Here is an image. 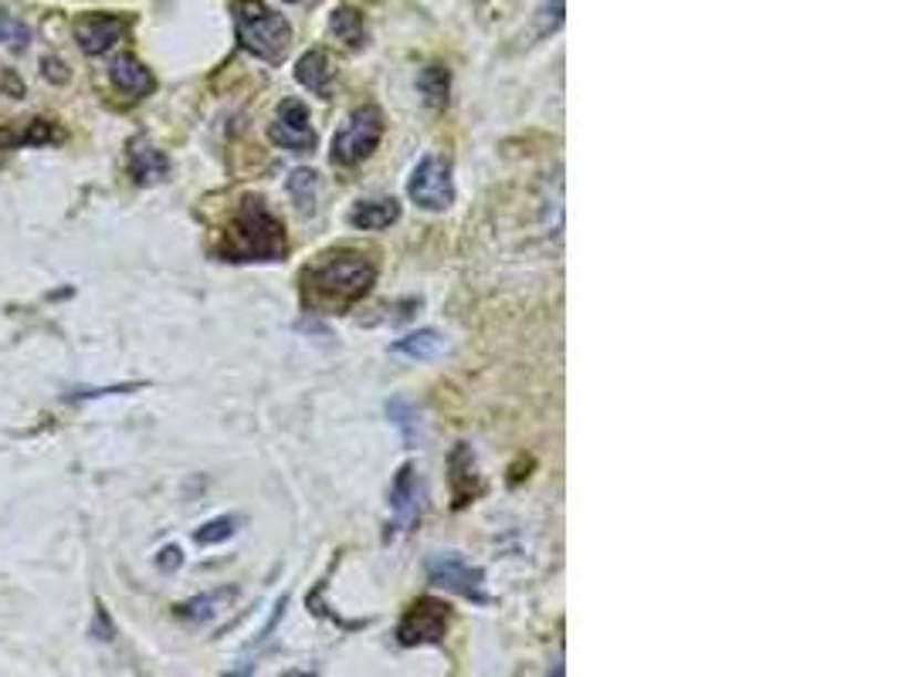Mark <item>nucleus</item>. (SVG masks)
I'll return each instance as SVG.
<instances>
[{
    "label": "nucleus",
    "instance_id": "obj_4",
    "mask_svg": "<svg viewBox=\"0 0 905 677\" xmlns=\"http://www.w3.org/2000/svg\"><path fill=\"white\" fill-rule=\"evenodd\" d=\"M381 136H384V112L377 105L356 108L333 139V163L356 166L381 146Z\"/></svg>",
    "mask_w": 905,
    "mask_h": 677
},
{
    "label": "nucleus",
    "instance_id": "obj_27",
    "mask_svg": "<svg viewBox=\"0 0 905 677\" xmlns=\"http://www.w3.org/2000/svg\"><path fill=\"white\" fill-rule=\"evenodd\" d=\"M92 637H95V640H113V624H110V616H105L102 603L95 606V627H92Z\"/></svg>",
    "mask_w": 905,
    "mask_h": 677
},
{
    "label": "nucleus",
    "instance_id": "obj_26",
    "mask_svg": "<svg viewBox=\"0 0 905 677\" xmlns=\"http://www.w3.org/2000/svg\"><path fill=\"white\" fill-rule=\"evenodd\" d=\"M0 95L11 98H24V82L14 69H0Z\"/></svg>",
    "mask_w": 905,
    "mask_h": 677
},
{
    "label": "nucleus",
    "instance_id": "obj_24",
    "mask_svg": "<svg viewBox=\"0 0 905 677\" xmlns=\"http://www.w3.org/2000/svg\"><path fill=\"white\" fill-rule=\"evenodd\" d=\"M41 75H44V82L59 85V88L72 82V72H69V65L59 59V54H48V59H41Z\"/></svg>",
    "mask_w": 905,
    "mask_h": 677
},
{
    "label": "nucleus",
    "instance_id": "obj_18",
    "mask_svg": "<svg viewBox=\"0 0 905 677\" xmlns=\"http://www.w3.org/2000/svg\"><path fill=\"white\" fill-rule=\"evenodd\" d=\"M441 350H445V338L435 329L410 332V335H404L394 343V353H401L407 360H435V356H441Z\"/></svg>",
    "mask_w": 905,
    "mask_h": 677
},
{
    "label": "nucleus",
    "instance_id": "obj_22",
    "mask_svg": "<svg viewBox=\"0 0 905 677\" xmlns=\"http://www.w3.org/2000/svg\"><path fill=\"white\" fill-rule=\"evenodd\" d=\"M241 519L238 515H221V519H210L207 525H200L194 532V542L197 545H218V542H228L235 532H238Z\"/></svg>",
    "mask_w": 905,
    "mask_h": 677
},
{
    "label": "nucleus",
    "instance_id": "obj_25",
    "mask_svg": "<svg viewBox=\"0 0 905 677\" xmlns=\"http://www.w3.org/2000/svg\"><path fill=\"white\" fill-rule=\"evenodd\" d=\"M391 417H394V424L404 430V440H407V444H414V417H417V414L410 410V404L394 400V404H391Z\"/></svg>",
    "mask_w": 905,
    "mask_h": 677
},
{
    "label": "nucleus",
    "instance_id": "obj_2",
    "mask_svg": "<svg viewBox=\"0 0 905 677\" xmlns=\"http://www.w3.org/2000/svg\"><path fill=\"white\" fill-rule=\"evenodd\" d=\"M289 251L285 223L269 210L261 197H245L231 213L225 241L218 248L221 261H279Z\"/></svg>",
    "mask_w": 905,
    "mask_h": 677
},
{
    "label": "nucleus",
    "instance_id": "obj_9",
    "mask_svg": "<svg viewBox=\"0 0 905 677\" xmlns=\"http://www.w3.org/2000/svg\"><path fill=\"white\" fill-rule=\"evenodd\" d=\"M272 143L282 146V149H292V153H309L315 146V129L309 123V108L295 98L282 102L279 116L269 129Z\"/></svg>",
    "mask_w": 905,
    "mask_h": 677
},
{
    "label": "nucleus",
    "instance_id": "obj_21",
    "mask_svg": "<svg viewBox=\"0 0 905 677\" xmlns=\"http://www.w3.org/2000/svg\"><path fill=\"white\" fill-rule=\"evenodd\" d=\"M448 69H441V65H428L420 72V79H417V88H420V95H424V102L428 105H435V108H441L445 102H448Z\"/></svg>",
    "mask_w": 905,
    "mask_h": 677
},
{
    "label": "nucleus",
    "instance_id": "obj_11",
    "mask_svg": "<svg viewBox=\"0 0 905 677\" xmlns=\"http://www.w3.org/2000/svg\"><path fill=\"white\" fill-rule=\"evenodd\" d=\"M170 174V159L164 149H156V143L139 133L129 139V177L139 184V187H156L164 184Z\"/></svg>",
    "mask_w": 905,
    "mask_h": 677
},
{
    "label": "nucleus",
    "instance_id": "obj_23",
    "mask_svg": "<svg viewBox=\"0 0 905 677\" xmlns=\"http://www.w3.org/2000/svg\"><path fill=\"white\" fill-rule=\"evenodd\" d=\"M292 194L302 210H312V194H315V174L312 169H295L292 174Z\"/></svg>",
    "mask_w": 905,
    "mask_h": 677
},
{
    "label": "nucleus",
    "instance_id": "obj_3",
    "mask_svg": "<svg viewBox=\"0 0 905 677\" xmlns=\"http://www.w3.org/2000/svg\"><path fill=\"white\" fill-rule=\"evenodd\" d=\"M235 31H238V44L254 54L261 62H279L282 54L289 51L292 41V28L282 14H275L269 4L261 0H235Z\"/></svg>",
    "mask_w": 905,
    "mask_h": 677
},
{
    "label": "nucleus",
    "instance_id": "obj_1",
    "mask_svg": "<svg viewBox=\"0 0 905 677\" xmlns=\"http://www.w3.org/2000/svg\"><path fill=\"white\" fill-rule=\"evenodd\" d=\"M374 281H377V261L353 248L319 254V261H312L302 271L305 302L315 309H346L374 289Z\"/></svg>",
    "mask_w": 905,
    "mask_h": 677
},
{
    "label": "nucleus",
    "instance_id": "obj_28",
    "mask_svg": "<svg viewBox=\"0 0 905 677\" xmlns=\"http://www.w3.org/2000/svg\"><path fill=\"white\" fill-rule=\"evenodd\" d=\"M156 562H159V570H164V573H174V570L180 566V562H184V555H180V549H177V545H167L164 552H159V559H156Z\"/></svg>",
    "mask_w": 905,
    "mask_h": 677
},
{
    "label": "nucleus",
    "instance_id": "obj_15",
    "mask_svg": "<svg viewBox=\"0 0 905 677\" xmlns=\"http://www.w3.org/2000/svg\"><path fill=\"white\" fill-rule=\"evenodd\" d=\"M295 79L302 88H309L312 95H323L330 98V88H333V69H330V59L323 51H309L299 59L295 65Z\"/></svg>",
    "mask_w": 905,
    "mask_h": 677
},
{
    "label": "nucleus",
    "instance_id": "obj_10",
    "mask_svg": "<svg viewBox=\"0 0 905 677\" xmlns=\"http://www.w3.org/2000/svg\"><path fill=\"white\" fill-rule=\"evenodd\" d=\"M391 515L394 522L387 525V539L407 532L417 515H420V481H417V468L414 465H404L394 478V488H391Z\"/></svg>",
    "mask_w": 905,
    "mask_h": 677
},
{
    "label": "nucleus",
    "instance_id": "obj_29",
    "mask_svg": "<svg viewBox=\"0 0 905 677\" xmlns=\"http://www.w3.org/2000/svg\"><path fill=\"white\" fill-rule=\"evenodd\" d=\"M289 4H299V0H289Z\"/></svg>",
    "mask_w": 905,
    "mask_h": 677
},
{
    "label": "nucleus",
    "instance_id": "obj_8",
    "mask_svg": "<svg viewBox=\"0 0 905 677\" xmlns=\"http://www.w3.org/2000/svg\"><path fill=\"white\" fill-rule=\"evenodd\" d=\"M126 31H129V24L119 14L92 11V14L75 18V41H79L82 54H89V59H98V54L116 48Z\"/></svg>",
    "mask_w": 905,
    "mask_h": 677
},
{
    "label": "nucleus",
    "instance_id": "obj_12",
    "mask_svg": "<svg viewBox=\"0 0 905 677\" xmlns=\"http://www.w3.org/2000/svg\"><path fill=\"white\" fill-rule=\"evenodd\" d=\"M110 79H113V85L123 92V95H129V98H146L153 88H156V79H153V72L136 59V54H116L113 59V65H110Z\"/></svg>",
    "mask_w": 905,
    "mask_h": 677
},
{
    "label": "nucleus",
    "instance_id": "obj_19",
    "mask_svg": "<svg viewBox=\"0 0 905 677\" xmlns=\"http://www.w3.org/2000/svg\"><path fill=\"white\" fill-rule=\"evenodd\" d=\"M330 28H333V34H336L346 48H353V51L366 44V21H363V14L353 11V8H340V11L333 14Z\"/></svg>",
    "mask_w": 905,
    "mask_h": 677
},
{
    "label": "nucleus",
    "instance_id": "obj_16",
    "mask_svg": "<svg viewBox=\"0 0 905 677\" xmlns=\"http://www.w3.org/2000/svg\"><path fill=\"white\" fill-rule=\"evenodd\" d=\"M451 491H455V508L468 504L478 491H482V478L475 471V458L468 455V447L458 444V450L451 455Z\"/></svg>",
    "mask_w": 905,
    "mask_h": 677
},
{
    "label": "nucleus",
    "instance_id": "obj_7",
    "mask_svg": "<svg viewBox=\"0 0 905 677\" xmlns=\"http://www.w3.org/2000/svg\"><path fill=\"white\" fill-rule=\"evenodd\" d=\"M428 576L431 583L465 596V600H475V603H486V573L468 566V562L458 555V552H438L428 559Z\"/></svg>",
    "mask_w": 905,
    "mask_h": 677
},
{
    "label": "nucleus",
    "instance_id": "obj_20",
    "mask_svg": "<svg viewBox=\"0 0 905 677\" xmlns=\"http://www.w3.org/2000/svg\"><path fill=\"white\" fill-rule=\"evenodd\" d=\"M31 38H34L31 28L21 18L0 11V48H8L11 54H24L31 48Z\"/></svg>",
    "mask_w": 905,
    "mask_h": 677
},
{
    "label": "nucleus",
    "instance_id": "obj_5",
    "mask_svg": "<svg viewBox=\"0 0 905 677\" xmlns=\"http://www.w3.org/2000/svg\"><path fill=\"white\" fill-rule=\"evenodd\" d=\"M451 627V610L448 603L424 596L417 603H410V610L404 613L401 627H397V640L404 647H424V644H441L448 637Z\"/></svg>",
    "mask_w": 905,
    "mask_h": 677
},
{
    "label": "nucleus",
    "instance_id": "obj_6",
    "mask_svg": "<svg viewBox=\"0 0 905 677\" xmlns=\"http://www.w3.org/2000/svg\"><path fill=\"white\" fill-rule=\"evenodd\" d=\"M407 194L417 207L424 210H448L451 200H455V187H451V166L448 159L441 156H424L417 166H414V174H410V184H407Z\"/></svg>",
    "mask_w": 905,
    "mask_h": 677
},
{
    "label": "nucleus",
    "instance_id": "obj_14",
    "mask_svg": "<svg viewBox=\"0 0 905 677\" xmlns=\"http://www.w3.org/2000/svg\"><path fill=\"white\" fill-rule=\"evenodd\" d=\"M401 217V204L394 197H374V200H360L346 220L353 223L356 231H384Z\"/></svg>",
    "mask_w": 905,
    "mask_h": 677
},
{
    "label": "nucleus",
    "instance_id": "obj_13",
    "mask_svg": "<svg viewBox=\"0 0 905 677\" xmlns=\"http://www.w3.org/2000/svg\"><path fill=\"white\" fill-rule=\"evenodd\" d=\"M65 133L48 123V119H28L21 126H8L0 129V149H24V146H51V143H62Z\"/></svg>",
    "mask_w": 905,
    "mask_h": 677
},
{
    "label": "nucleus",
    "instance_id": "obj_17",
    "mask_svg": "<svg viewBox=\"0 0 905 677\" xmlns=\"http://www.w3.org/2000/svg\"><path fill=\"white\" fill-rule=\"evenodd\" d=\"M238 596V590H215V593H200L187 603L177 606V616L180 619H190V624H207V619H215L221 610H228V603Z\"/></svg>",
    "mask_w": 905,
    "mask_h": 677
}]
</instances>
